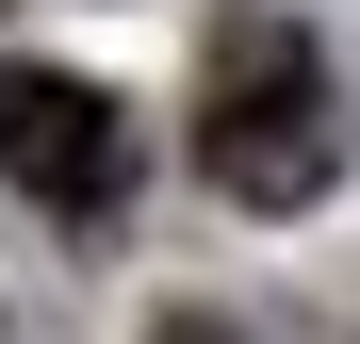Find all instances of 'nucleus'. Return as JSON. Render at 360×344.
Returning a JSON list of instances; mask_svg holds the SVG:
<instances>
[{"label": "nucleus", "instance_id": "obj_1", "mask_svg": "<svg viewBox=\"0 0 360 344\" xmlns=\"http://www.w3.org/2000/svg\"><path fill=\"white\" fill-rule=\"evenodd\" d=\"M197 164H213V197L229 213H295V197H328V49L295 33V17H229L213 33V66H197Z\"/></svg>", "mask_w": 360, "mask_h": 344}, {"label": "nucleus", "instance_id": "obj_2", "mask_svg": "<svg viewBox=\"0 0 360 344\" xmlns=\"http://www.w3.org/2000/svg\"><path fill=\"white\" fill-rule=\"evenodd\" d=\"M0 181L49 213H115L131 197V98L66 82V66H0Z\"/></svg>", "mask_w": 360, "mask_h": 344}, {"label": "nucleus", "instance_id": "obj_3", "mask_svg": "<svg viewBox=\"0 0 360 344\" xmlns=\"http://www.w3.org/2000/svg\"><path fill=\"white\" fill-rule=\"evenodd\" d=\"M148 344H229V328H213V312H164V328H148Z\"/></svg>", "mask_w": 360, "mask_h": 344}]
</instances>
